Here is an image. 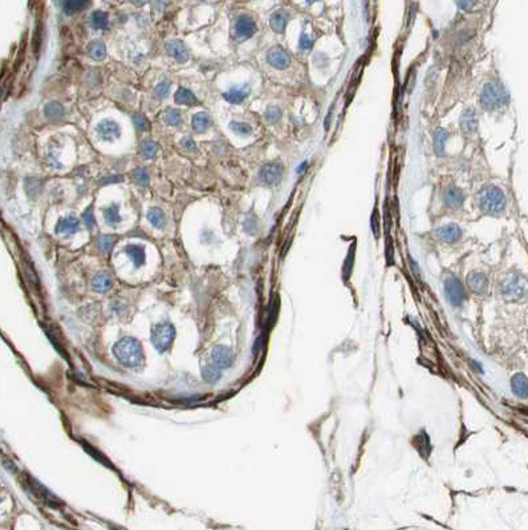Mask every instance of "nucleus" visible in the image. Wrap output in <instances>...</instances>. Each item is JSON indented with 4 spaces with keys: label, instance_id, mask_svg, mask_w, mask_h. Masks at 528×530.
Wrapping results in <instances>:
<instances>
[{
    "label": "nucleus",
    "instance_id": "obj_42",
    "mask_svg": "<svg viewBox=\"0 0 528 530\" xmlns=\"http://www.w3.org/2000/svg\"><path fill=\"white\" fill-rule=\"evenodd\" d=\"M181 147L187 152L197 151V144H195V141H194L191 137H189V136H187V137H183V139L181 140Z\"/></svg>",
    "mask_w": 528,
    "mask_h": 530
},
{
    "label": "nucleus",
    "instance_id": "obj_16",
    "mask_svg": "<svg viewBox=\"0 0 528 530\" xmlns=\"http://www.w3.org/2000/svg\"><path fill=\"white\" fill-rule=\"evenodd\" d=\"M250 96V87L249 85H239V87H234L231 89L226 92L223 97H225L226 101H229L230 104H241L243 103L247 97Z\"/></svg>",
    "mask_w": 528,
    "mask_h": 530
},
{
    "label": "nucleus",
    "instance_id": "obj_36",
    "mask_svg": "<svg viewBox=\"0 0 528 530\" xmlns=\"http://www.w3.org/2000/svg\"><path fill=\"white\" fill-rule=\"evenodd\" d=\"M281 109L277 107H268L265 113H264V119L268 124H275L277 123L280 119H281Z\"/></svg>",
    "mask_w": 528,
    "mask_h": 530
},
{
    "label": "nucleus",
    "instance_id": "obj_27",
    "mask_svg": "<svg viewBox=\"0 0 528 530\" xmlns=\"http://www.w3.org/2000/svg\"><path fill=\"white\" fill-rule=\"evenodd\" d=\"M175 101L182 105H195L197 104V97L193 92L186 88H179L175 93Z\"/></svg>",
    "mask_w": 528,
    "mask_h": 530
},
{
    "label": "nucleus",
    "instance_id": "obj_9",
    "mask_svg": "<svg viewBox=\"0 0 528 530\" xmlns=\"http://www.w3.org/2000/svg\"><path fill=\"white\" fill-rule=\"evenodd\" d=\"M459 125L466 136H473L477 133L479 120H478L477 111L473 107L466 108L465 111L462 112L461 117H459Z\"/></svg>",
    "mask_w": 528,
    "mask_h": 530
},
{
    "label": "nucleus",
    "instance_id": "obj_24",
    "mask_svg": "<svg viewBox=\"0 0 528 530\" xmlns=\"http://www.w3.org/2000/svg\"><path fill=\"white\" fill-rule=\"evenodd\" d=\"M449 139V133L443 128H437L434 132V152L437 156L445 155L446 141Z\"/></svg>",
    "mask_w": 528,
    "mask_h": 530
},
{
    "label": "nucleus",
    "instance_id": "obj_44",
    "mask_svg": "<svg viewBox=\"0 0 528 530\" xmlns=\"http://www.w3.org/2000/svg\"><path fill=\"white\" fill-rule=\"evenodd\" d=\"M457 4L465 11H471L475 7V0H457Z\"/></svg>",
    "mask_w": 528,
    "mask_h": 530
},
{
    "label": "nucleus",
    "instance_id": "obj_18",
    "mask_svg": "<svg viewBox=\"0 0 528 530\" xmlns=\"http://www.w3.org/2000/svg\"><path fill=\"white\" fill-rule=\"evenodd\" d=\"M288 19H289V15L285 9H277L271 15V19H269V24H271V28L277 33H283L285 27H287Z\"/></svg>",
    "mask_w": 528,
    "mask_h": 530
},
{
    "label": "nucleus",
    "instance_id": "obj_30",
    "mask_svg": "<svg viewBox=\"0 0 528 530\" xmlns=\"http://www.w3.org/2000/svg\"><path fill=\"white\" fill-rule=\"evenodd\" d=\"M109 19L108 13L103 11H95L91 16V24L95 29H105L108 27Z\"/></svg>",
    "mask_w": 528,
    "mask_h": 530
},
{
    "label": "nucleus",
    "instance_id": "obj_20",
    "mask_svg": "<svg viewBox=\"0 0 528 530\" xmlns=\"http://www.w3.org/2000/svg\"><path fill=\"white\" fill-rule=\"evenodd\" d=\"M191 125H193V129L197 133H205L213 125V119H211V116L209 113L199 112L197 115H194L193 120H191Z\"/></svg>",
    "mask_w": 528,
    "mask_h": 530
},
{
    "label": "nucleus",
    "instance_id": "obj_41",
    "mask_svg": "<svg viewBox=\"0 0 528 530\" xmlns=\"http://www.w3.org/2000/svg\"><path fill=\"white\" fill-rule=\"evenodd\" d=\"M372 231L375 233L376 238H379L380 237V215H379V211H377V209H375V211H373V214H372Z\"/></svg>",
    "mask_w": 528,
    "mask_h": 530
},
{
    "label": "nucleus",
    "instance_id": "obj_3",
    "mask_svg": "<svg viewBox=\"0 0 528 530\" xmlns=\"http://www.w3.org/2000/svg\"><path fill=\"white\" fill-rule=\"evenodd\" d=\"M479 101L486 111H497L509 103V93L502 84L489 81L482 88Z\"/></svg>",
    "mask_w": 528,
    "mask_h": 530
},
{
    "label": "nucleus",
    "instance_id": "obj_40",
    "mask_svg": "<svg viewBox=\"0 0 528 530\" xmlns=\"http://www.w3.org/2000/svg\"><path fill=\"white\" fill-rule=\"evenodd\" d=\"M134 125L137 128L138 131H146L149 128V121L146 120V117L143 115H135L134 116Z\"/></svg>",
    "mask_w": 528,
    "mask_h": 530
},
{
    "label": "nucleus",
    "instance_id": "obj_31",
    "mask_svg": "<svg viewBox=\"0 0 528 530\" xmlns=\"http://www.w3.org/2000/svg\"><path fill=\"white\" fill-rule=\"evenodd\" d=\"M89 56L92 59L96 60V61H100L103 60L105 56H107V47L103 41H95V43L91 44L89 47Z\"/></svg>",
    "mask_w": 528,
    "mask_h": 530
},
{
    "label": "nucleus",
    "instance_id": "obj_2",
    "mask_svg": "<svg viewBox=\"0 0 528 530\" xmlns=\"http://www.w3.org/2000/svg\"><path fill=\"white\" fill-rule=\"evenodd\" d=\"M113 353L120 363L128 368L139 367L145 361L141 343L134 338H123L113 346Z\"/></svg>",
    "mask_w": 528,
    "mask_h": 530
},
{
    "label": "nucleus",
    "instance_id": "obj_12",
    "mask_svg": "<svg viewBox=\"0 0 528 530\" xmlns=\"http://www.w3.org/2000/svg\"><path fill=\"white\" fill-rule=\"evenodd\" d=\"M434 235L443 243H455L462 237V229L457 223H449V225L441 226L434 231Z\"/></svg>",
    "mask_w": 528,
    "mask_h": 530
},
{
    "label": "nucleus",
    "instance_id": "obj_26",
    "mask_svg": "<svg viewBox=\"0 0 528 530\" xmlns=\"http://www.w3.org/2000/svg\"><path fill=\"white\" fill-rule=\"evenodd\" d=\"M104 218L108 225L116 226L121 222V214H120V206L117 203H112L104 210Z\"/></svg>",
    "mask_w": 528,
    "mask_h": 530
},
{
    "label": "nucleus",
    "instance_id": "obj_43",
    "mask_svg": "<svg viewBox=\"0 0 528 530\" xmlns=\"http://www.w3.org/2000/svg\"><path fill=\"white\" fill-rule=\"evenodd\" d=\"M312 39L309 37V35H307V33H301V36H300V40H299V45L301 49H309V48L312 47Z\"/></svg>",
    "mask_w": 528,
    "mask_h": 530
},
{
    "label": "nucleus",
    "instance_id": "obj_13",
    "mask_svg": "<svg viewBox=\"0 0 528 530\" xmlns=\"http://www.w3.org/2000/svg\"><path fill=\"white\" fill-rule=\"evenodd\" d=\"M211 359L213 363L219 368H229L234 361V353L233 350L226 347V346H217L214 347L211 353Z\"/></svg>",
    "mask_w": 528,
    "mask_h": 530
},
{
    "label": "nucleus",
    "instance_id": "obj_35",
    "mask_svg": "<svg viewBox=\"0 0 528 530\" xmlns=\"http://www.w3.org/2000/svg\"><path fill=\"white\" fill-rule=\"evenodd\" d=\"M230 128H231L233 132H235L238 136H250L253 133V128L250 127L247 123H242V121H231V123H230Z\"/></svg>",
    "mask_w": 528,
    "mask_h": 530
},
{
    "label": "nucleus",
    "instance_id": "obj_47",
    "mask_svg": "<svg viewBox=\"0 0 528 530\" xmlns=\"http://www.w3.org/2000/svg\"><path fill=\"white\" fill-rule=\"evenodd\" d=\"M305 167H307V163L301 164V165L299 167V169H297V173H301V172H303L304 169H305Z\"/></svg>",
    "mask_w": 528,
    "mask_h": 530
},
{
    "label": "nucleus",
    "instance_id": "obj_11",
    "mask_svg": "<svg viewBox=\"0 0 528 530\" xmlns=\"http://www.w3.org/2000/svg\"><path fill=\"white\" fill-rule=\"evenodd\" d=\"M267 61L276 69H285L291 65V56L281 47H272L267 53Z\"/></svg>",
    "mask_w": 528,
    "mask_h": 530
},
{
    "label": "nucleus",
    "instance_id": "obj_37",
    "mask_svg": "<svg viewBox=\"0 0 528 530\" xmlns=\"http://www.w3.org/2000/svg\"><path fill=\"white\" fill-rule=\"evenodd\" d=\"M133 177L134 179H135V182L139 183V185L146 186L149 183V173H147V171L143 169V168H137V169L133 172Z\"/></svg>",
    "mask_w": 528,
    "mask_h": 530
},
{
    "label": "nucleus",
    "instance_id": "obj_14",
    "mask_svg": "<svg viewBox=\"0 0 528 530\" xmlns=\"http://www.w3.org/2000/svg\"><path fill=\"white\" fill-rule=\"evenodd\" d=\"M97 133L105 141H113L121 136V128L113 120H103L97 125Z\"/></svg>",
    "mask_w": 528,
    "mask_h": 530
},
{
    "label": "nucleus",
    "instance_id": "obj_38",
    "mask_svg": "<svg viewBox=\"0 0 528 530\" xmlns=\"http://www.w3.org/2000/svg\"><path fill=\"white\" fill-rule=\"evenodd\" d=\"M170 87H171V84H170L169 80H163V81L158 84L157 87L154 88V93H155L158 99H165L166 96L169 95Z\"/></svg>",
    "mask_w": 528,
    "mask_h": 530
},
{
    "label": "nucleus",
    "instance_id": "obj_10",
    "mask_svg": "<svg viewBox=\"0 0 528 530\" xmlns=\"http://www.w3.org/2000/svg\"><path fill=\"white\" fill-rule=\"evenodd\" d=\"M257 32V23L249 15L238 16L235 21V35L239 40H247Z\"/></svg>",
    "mask_w": 528,
    "mask_h": 530
},
{
    "label": "nucleus",
    "instance_id": "obj_39",
    "mask_svg": "<svg viewBox=\"0 0 528 530\" xmlns=\"http://www.w3.org/2000/svg\"><path fill=\"white\" fill-rule=\"evenodd\" d=\"M113 243H115V238L112 235H103L100 237L97 245H99V249L103 251V253H108L111 251L112 247H113Z\"/></svg>",
    "mask_w": 528,
    "mask_h": 530
},
{
    "label": "nucleus",
    "instance_id": "obj_29",
    "mask_svg": "<svg viewBox=\"0 0 528 530\" xmlns=\"http://www.w3.org/2000/svg\"><path fill=\"white\" fill-rule=\"evenodd\" d=\"M202 377L207 381V383H215L221 377V373H219V367H217L215 364H209V365H203L202 367Z\"/></svg>",
    "mask_w": 528,
    "mask_h": 530
},
{
    "label": "nucleus",
    "instance_id": "obj_28",
    "mask_svg": "<svg viewBox=\"0 0 528 530\" xmlns=\"http://www.w3.org/2000/svg\"><path fill=\"white\" fill-rule=\"evenodd\" d=\"M44 113H45V116H47L51 121H57V120H60L64 116V108L61 107V104L53 101V103H49L47 107H45Z\"/></svg>",
    "mask_w": 528,
    "mask_h": 530
},
{
    "label": "nucleus",
    "instance_id": "obj_32",
    "mask_svg": "<svg viewBox=\"0 0 528 530\" xmlns=\"http://www.w3.org/2000/svg\"><path fill=\"white\" fill-rule=\"evenodd\" d=\"M89 3V0H63L64 11L67 13H73V12L81 11Z\"/></svg>",
    "mask_w": 528,
    "mask_h": 530
},
{
    "label": "nucleus",
    "instance_id": "obj_33",
    "mask_svg": "<svg viewBox=\"0 0 528 530\" xmlns=\"http://www.w3.org/2000/svg\"><path fill=\"white\" fill-rule=\"evenodd\" d=\"M141 153L145 159H154L157 155V144L151 140H145L141 144Z\"/></svg>",
    "mask_w": 528,
    "mask_h": 530
},
{
    "label": "nucleus",
    "instance_id": "obj_22",
    "mask_svg": "<svg viewBox=\"0 0 528 530\" xmlns=\"http://www.w3.org/2000/svg\"><path fill=\"white\" fill-rule=\"evenodd\" d=\"M125 253L131 257V259L133 261L134 266L135 267H141L146 261V254L145 249L142 246L138 245H128L125 247Z\"/></svg>",
    "mask_w": 528,
    "mask_h": 530
},
{
    "label": "nucleus",
    "instance_id": "obj_45",
    "mask_svg": "<svg viewBox=\"0 0 528 530\" xmlns=\"http://www.w3.org/2000/svg\"><path fill=\"white\" fill-rule=\"evenodd\" d=\"M83 219L84 222H85V225L88 226V227H92L93 226V222H95V218H93V214H92V209L89 207V209L85 211V213L83 214Z\"/></svg>",
    "mask_w": 528,
    "mask_h": 530
},
{
    "label": "nucleus",
    "instance_id": "obj_1",
    "mask_svg": "<svg viewBox=\"0 0 528 530\" xmlns=\"http://www.w3.org/2000/svg\"><path fill=\"white\" fill-rule=\"evenodd\" d=\"M477 203L483 214L498 217L506 210L507 198L501 187L495 185H487L478 193Z\"/></svg>",
    "mask_w": 528,
    "mask_h": 530
},
{
    "label": "nucleus",
    "instance_id": "obj_8",
    "mask_svg": "<svg viewBox=\"0 0 528 530\" xmlns=\"http://www.w3.org/2000/svg\"><path fill=\"white\" fill-rule=\"evenodd\" d=\"M442 201L450 209H459L465 202V193L455 185L446 186L442 191Z\"/></svg>",
    "mask_w": 528,
    "mask_h": 530
},
{
    "label": "nucleus",
    "instance_id": "obj_4",
    "mask_svg": "<svg viewBox=\"0 0 528 530\" xmlns=\"http://www.w3.org/2000/svg\"><path fill=\"white\" fill-rule=\"evenodd\" d=\"M175 338V329L169 322L154 326L151 331V343L158 353H165L171 347Z\"/></svg>",
    "mask_w": 528,
    "mask_h": 530
},
{
    "label": "nucleus",
    "instance_id": "obj_48",
    "mask_svg": "<svg viewBox=\"0 0 528 530\" xmlns=\"http://www.w3.org/2000/svg\"><path fill=\"white\" fill-rule=\"evenodd\" d=\"M316 0H307V3L308 4H312V3H315Z\"/></svg>",
    "mask_w": 528,
    "mask_h": 530
},
{
    "label": "nucleus",
    "instance_id": "obj_25",
    "mask_svg": "<svg viewBox=\"0 0 528 530\" xmlns=\"http://www.w3.org/2000/svg\"><path fill=\"white\" fill-rule=\"evenodd\" d=\"M147 221L155 229H162L166 225L165 213L161 209H158V207H151L147 211Z\"/></svg>",
    "mask_w": 528,
    "mask_h": 530
},
{
    "label": "nucleus",
    "instance_id": "obj_15",
    "mask_svg": "<svg viewBox=\"0 0 528 530\" xmlns=\"http://www.w3.org/2000/svg\"><path fill=\"white\" fill-rule=\"evenodd\" d=\"M166 52L179 63H186L189 60V51L181 40H170L166 44Z\"/></svg>",
    "mask_w": 528,
    "mask_h": 530
},
{
    "label": "nucleus",
    "instance_id": "obj_6",
    "mask_svg": "<svg viewBox=\"0 0 528 530\" xmlns=\"http://www.w3.org/2000/svg\"><path fill=\"white\" fill-rule=\"evenodd\" d=\"M443 287H445L446 299L450 302V305L454 306V307H458V306H461L465 302L466 290L463 289L461 282L458 281L454 275L447 274L443 278Z\"/></svg>",
    "mask_w": 528,
    "mask_h": 530
},
{
    "label": "nucleus",
    "instance_id": "obj_7",
    "mask_svg": "<svg viewBox=\"0 0 528 530\" xmlns=\"http://www.w3.org/2000/svg\"><path fill=\"white\" fill-rule=\"evenodd\" d=\"M283 165L279 163H268L259 171V179L265 185H275L283 177Z\"/></svg>",
    "mask_w": 528,
    "mask_h": 530
},
{
    "label": "nucleus",
    "instance_id": "obj_23",
    "mask_svg": "<svg viewBox=\"0 0 528 530\" xmlns=\"http://www.w3.org/2000/svg\"><path fill=\"white\" fill-rule=\"evenodd\" d=\"M92 286H93V290H96L97 293H108L112 289L113 282H112V278L109 274L99 273L93 279Z\"/></svg>",
    "mask_w": 528,
    "mask_h": 530
},
{
    "label": "nucleus",
    "instance_id": "obj_34",
    "mask_svg": "<svg viewBox=\"0 0 528 530\" xmlns=\"http://www.w3.org/2000/svg\"><path fill=\"white\" fill-rule=\"evenodd\" d=\"M163 120L167 125H171V127H177L182 123V115L181 112L178 109H167L165 112V116H163Z\"/></svg>",
    "mask_w": 528,
    "mask_h": 530
},
{
    "label": "nucleus",
    "instance_id": "obj_17",
    "mask_svg": "<svg viewBox=\"0 0 528 530\" xmlns=\"http://www.w3.org/2000/svg\"><path fill=\"white\" fill-rule=\"evenodd\" d=\"M511 389L518 397H528V377L525 373H517L511 379Z\"/></svg>",
    "mask_w": 528,
    "mask_h": 530
},
{
    "label": "nucleus",
    "instance_id": "obj_46",
    "mask_svg": "<svg viewBox=\"0 0 528 530\" xmlns=\"http://www.w3.org/2000/svg\"><path fill=\"white\" fill-rule=\"evenodd\" d=\"M133 1L134 5H138V7H141V5H143V4L147 1V0H132Z\"/></svg>",
    "mask_w": 528,
    "mask_h": 530
},
{
    "label": "nucleus",
    "instance_id": "obj_5",
    "mask_svg": "<svg viewBox=\"0 0 528 530\" xmlns=\"http://www.w3.org/2000/svg\"><path fill=\"white\" fill-rule=\"evenodd\" d=\"M502 293L507 299H522L528 294V282L522 275H510L502 285Z\"/></svg>",
    "mask_w": 528,
    "mask_h": 530
},
{
    "label": "nucleus",
    "instance_id": "obj_21",
    "mask_svg": "<svg viewBox=\"0 0 528 530\" xmlns=\"http://www.w3.org/2000/svg\"><path fill=\"white\" fill-rule=\"evenodd\" d=\"M467 283H469L470 289L475 293H485L487 290V286H489L486 275H483L482 273H475V271L467 275Z\"/></svg>",
    "mask_w": 528,
    "mask_h": 530
},
{
    "label": "nucleus",
    "instance_id": "obj_19",
    "mask_svg": "<svg viewBox=\"0 0 528 530\" xmlns=\"http://www.w3.org/2000/svg\"><path fill=\"white\" fill-rule=\"evenodd\" d=\"M80 227V221L73 215L61 218L57 225H56V231L59 234H73L76 233Z\"/></svg>",
    "mask_w": 528,
    "mask_h": 530
}]
</instances>
